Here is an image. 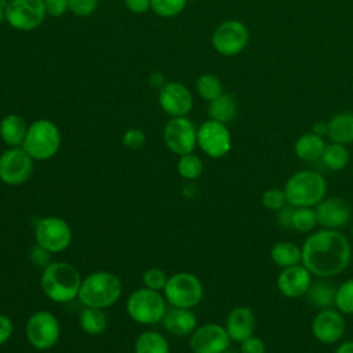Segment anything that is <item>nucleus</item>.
Wrapping results in <instances>:
<instances>
[{"label":"nucleus","instance_id":"f257e3e1","mask_svg":"<svg viewBox=\"0 0 353 353\" xmlns=\"http://www.w3.org/2000/svg\"><path fill=\"white\" fill-rule=\"evenodd\" d=\"M302 250V265L320 279L341 274L352 256L350 243L345 234L334 229H321L310 234Z\"/></svg>","mask_w":353,"mask_h":353},{"label":"nucleus","instance_id":"f03ea898","mask_svg":"<svg viewBox=\"0 0 353 353\" xmlns=\"http://www.w3.org/2000/svg\"><path fill=\"white\" fill-rule=\"evenodd\" d=\"M81 277L77 269L66 262H51L41 274V288L51 301L66 303L77 298Z\"/></svg>","mask_w":353,"mask_h":353},{"label":"nucleus","instance_id":"7ed1b4c3","mask_svg":"<svg viewBox=\"0 0 353 353\" xmlns=\"http://www.w3.org/2000/svg\"><path fill=\"white\" fill-rule=\"evenodd\" d=\"M121 295L120 280L109 272L99 270L88 274L80 285L79 301L88 307L106 309L114 305Z\"/></svg>","mask_w":353,"mask_h":353},{"label":"nucleus","instance_id":"20e7f679","mask_svg":"<svg viewBox=\"0 0 353 353\" xmlns=\"http://www.w3.org/2000/svg\"><path fill=\"white\" fill-rule=\"evenodd\" d=\"M325 192L324 176L313 170L296 171L284 185L287 203L294 207H316L324 199Z\"/></svg>","mask_w":353,"mask_h":353},{"label":"nucleus","instance_id":"39448f33","mask_svg":"<svg viewBox=\"0 0 353 353\" xmlns=\"http://www.w3.org/2000/svg\"><path fill=\"white\" fill-rule=\"evenodd\" d=\"M61 146V132L55 123L47 119L33 121L26 132L22 148L33 160H47L57 154Z\"/></svg>","mask_w":353,"mask_h":353},{"label":"nucleus","instance_id":"423d86ee","mask_svg":"<svg viewBox=\"0 0 353 353\" xmlns=\"http://www.w3.org/2000/svg\"><path fill=\"white\" fill-rule=\"evenodd\" d=\"M127 313L139 324H156L165 314L164 298L150 288L135 290L127 301Z\"/></svg>","mask_w":353,"mask_h":353},{"label":"nucleus","instance_id":"0eeeda50","mask_svg":"<svg viewBox=\"0 0 353 353\" xmlns=\"http://www.w3.org/2000/svg\"><path fill=\"white\" fill-rule=\"evenodd\" d=\"M164 294L174 307L190 309L201 301L203 285L192 273H176L167 280Z\"/></svg>","mask_w":353,"mask_h":353},{"label":"nucleus","instance_id":"6e6552de","mask_svg":"<svg viewBox=\"0 0 353 353\" xmlns=\"http://www.w3.org/2000/svg\"><path fill=\"white\" fill-rule=\"evenodd\" d=\"M6 22L15 30L37 29L47 15L44 0H10L6 10Z\"/></svg>","mask_w":353,"mask_h":353},{"label":"nucleus","instance_id":"1a4fd4ad","mask_svg":"<svg viewBox=\"0 0 353 353\" xmlns=\"http://www.w3.org/2000/svg\"><path fill=\"white\" fill-rule=\"evenodd\" d=\"M36 244L51 254L65 251L72 243V230L66 221L58 216H46L34 225Z\"/></svg>","mask_w":353,"mask_h":353},{"label":"nucleus","instance_id":"9d476101","mask_svg":"<svg viewBox=\"0 0 353 353\" xmlns=\"http://www.w3.org/2000/svg\"><path fill=\"white\" fill-rule=\"evenodd\" d=\"M25 332L26 339L34 349L48 350L58 342L61 327L51 312L40 310L29 317Z\"/></svg>","mask_w":353,"mask_h":353},{"label":"nucleus","instance_id":"9b49d317","mask_svg":"<svg viewBox=\"0 0 353 353\" xmlns=\"http://www.w3.org/2000/svg\"><path fill=\"white\" fill-rule=\"evenodd\" d=\"M248 39L250 34L247 26L237 19H229L222 22L214 30L211 43L218 54L223 57H233L245 48Z\"/></svg>","mask_w":353,"mask_h":353},{"label":"nucleus","instance_id":"f8f14e48","mask_svg":"<svg viewBox=\"0 0 353 353\" xmlns=\"http://www.w3.org/2000/svg\"><path fill=\"white\" fill-rule=\"evenodd\" d=\"M33 172V159L21 146L10 148L0 154V179L6 185L25 183Z\"/></svg>","mask_w":353,"mask_h":353},{"label":"nucleus","instance_id":"ddd939ff","mask_svg":"<svg viewBox=\"0 0 353 353\" xmlns=\"http://www.w3.org/2000/svg\"><path fill=\"white\" fill-rule=\"evenodd\" d=\"M163 138L165 146L175 154L192 153L197 145V128L186 117H171L164 125Z\"/></svg>","mask_w":353,"mask_h":353},{"label":"nucleus","instance_id":"4468645a","mask_svg":"<svg viewBox=\"0 0 353 353\" xmlns=\"http://www.w3.org/2000/svg\"><path fill=\"white\" fill-rule=\"evenodd\" d=\"M199 148L212 159H221L229 153L232 148V137L226 124L207 120L197 128Z\"/></svg>","mask_w":353,"mask_h":353},{"label":"nucleus","instance_id":"2eb2a0df","mask_svg":"<svg viewBox=\"0 0 353 353\" xmlns=\"http://www.w3.org/2000/svg\"><path fill=\"white\" fill-rule=\"evenodd\" d=\"M230 341L225 327L208 323L192 332L189 346L193 353H223L229 349Z\"/></svg>","mask_w":353,"mask_h":353},{"label":"nucleus","instance_id":"dca6fc26","mask_svg":"<svg viewBox=\"0 0 353 353\" xmlns=\"http://www.w3.org/2000/svg\"><path fill=\"white\" fill-rule=\"evenodd\" d=\"M159 105L171 117H183L193 108V97L185 84L170 81L159 90Z\"/></svg>","mask_w":353,"mask_h":353},{"label":"nucleus","instance_id":"f3484780","mask_svg":"<svg viewBox=\"0 0 353 353\" xmlns=\"http://www.w3.org/2000/svg\"><path fill=\"white\" fill-rule=\"evenodd\" d=\"M313 336L325 345L338 342L345 334V320L339 310H320L312 321Z\"/></svg>","mask_w":353,"mask_h":353},{"label":"nucleus","instance_id":"a211bd4d","mask_svg":"<svg viewBox=\"0 0 353 353\" xmlns=\"http://www.w3.org/2000/svg\"><path fill=\"white\" fill-rule=\"evenodd\" d=\"M276 284L285 298H301L305 296L312 284V273L301 263L284 268L279 273Z\"/></svg>","mask_w":353,"mask_h":353},{"label":"nucleus","instance_id":"6ab92c4d","mask_svg":"<svg viewBox=\"0 0 353 353\" xmlns=\"http://www.w3.org/2000/svg\"><path fill=\"white\" fill-rule=\"evenodd\" d=\"M317 222L324 229H334L338 230L339 228L345 226L352 216V210L347 201L339 197H330L323 199L316 205Z\"/></svg>","mask_w":353,"mask_h":353},{"label":"nucleus","instance_id":"aec40b11","mask_svg":"<svg viewBox=\"0 0 353 353\" xmlns=\"http://www.w3.org/2000/svg\"><path fill=\"white\" fill-rule=\"evenodd\" d=\"M255 324L256 320L254 312L247 306H237L228 314L225 328L232 341L241 342L254 335Z\"/></svg>","mask_w":353,"mask_h":353},{"label":"nucleus","instance_id":"412c9836","mask_svg":"<svg viewBox=\"0 0 353 353\" xmlns=\"http://www.w3.org/2000/svg\"><path fill=\"white\" fill-rule=\"evenodd\" d=\"M196 316L190 309H182V307H174L168 312H165L163 317V325L164 328L176 336H185L192 334L196 330Z\"/></svg>","mask_w":353,"mask_h":353},{"label":"nucleus","instance_id":"4be33fe9","mask_svg":"<svg viewBox=\"0 0 353 353\" xmlns=\"http://www.w3.org/2000/svg\"><path fill=\"white\" fill-rule=\"evenodd\" d=\"M29 125L19 114L10 113L0 120V138L10 148L22 146Z\"/></svg>","mask_w":353,"mask_h":353},{"label":"nucleus","instance_id":"5701e85b","mask_svg":"<svg viewBox=\"0 0 353 353\" xmlns=\"http://www.w3.org/2000/svg\"><path fill=\"white\" fill-rule=\"evenodd\" d=\"M328 137L332 142L347 145L353 142V113L342 112L328 121Z\"/></svg>","mask_w":353,"mask_h":353},{"label":"nucleus","instance_id":"b1692460","mask_svg":"<svg viewBox=\"0 0 353 353\" xmlns=\"http://www.w3.org/2000/svg\"><path fill=\"white\" fill-rule=\"evenodd\" d=\"M324 141L323 137L309 132L299 137L294 145V152L298 159L303 161H314L321 159V154L324 152Z\"/></svg>","mask_w":353,"mask_h":353},{"label":"nucleus","instance_id":"393cba45","mask_svg":"<svg viewBox=\"0 0 353 353\" xmlns=\"http://www.w3.org/2000/svg\"><path fill=\"white\" fill-rule=\"evenodd\" d=\"M237 114V102L233 95L222 92L218 98L210 102L208 116L211 120L228 124Z\"/></svg>","mask_w":353,"mask_h":353},{"label":"nucleus","instance_id":"a878e982","mask_svg":"<svg viewBox=\"0 0 353 353\" xmlns=\"http://www.w3.org/2000/svg\"><path fill=\"white\" fill-rule=\"evenodd\" d=\"M335 287L331 283L327 281H316L310 284L307 292L305 294L306 301L320 310L331 309L332 305H335Z\"/></svg>","mask_w":353,"mask_h":353},{"label":"nucleus","instance_id":"bb28decb","mask_svg":"<svg viewBox=\"0 0 353 353\" xmlns=\"http://www.w3.org/2000/svg\"><path fill=\"white\" fill-rule=\"evenodd\" d=\"M270 258L281 269L290 268L302 262V250L291 241H279L272 247Z\"/></svg>","mask_w":353,"mask_h":353},{"label":"nucleus","instance_id":"cd10ccee","mask_svg":"<svg viewBox=\"0 0 353 353\" xmlns=\"http://www.w3.org/2000/svg\"><path fill=\"white\" fill-rule=\"evenodd\" d=\"M135 353H170L167 339L156 331L142 332L134 345Z\"/></svg>","mask_w":353,"mask_h":353},{"label":"nucleus","instance_id":"c85d7f7f","mask_svg":"<svg viewBox=\"0 0 353 353\" xmlns=\"http://www.w3.org/2000/svg\"><path fill=\"white\" fill-rule=\"evenodd\" d=\"M321 160L327 168L332 171H339L347 165L350 160V154H349V150L345 148V145L332 142L324 148Z\"/></svg>","mask_w":353,"mask_h":353},{"label":"nucleus","instance_id":"c756f323","mask_svg":"<svg viewBox=\"0 0 353 353\" xmlns=\"http://www.w3.org/2000/svg\"><path fill=\"white\" fill-rule=\"evenodd\" d=\"M106 323L108 320L102 309L85 306V309L80 313V327L90 335L101 334L106 328Z\"/></svg>","mask_w":353,"mask_h":353},{"label":"nucleus","instance_id":"7c9ffc66","mask_svg":"<svg viewBox=\"0 0 353 353\" xmlns=\"http://www.w3.org/2000/svg\"><path fill=\"white\" fill-rule=\"evenodd\" d=\"M196 91L200 95V98L207 102L214 101L223 92L221 80L218 79V76H215L212 73H203L197 77Z\"/></svg>","mask_w":353,"mask_h":353},{"label":"nucleus","instance_id":"2f4dec72","mask_svg":"<svg viewBox=\"0 0 353 353\" xmlns=\"http://www.w3.org/2000/svg\"><path fill=\"white\" fill-rule=\"evenodd\" d=\"M317 214L313 207H295L292 214V229L306 233L317 225Z\"/></svg>","mask_w":353,"mask_h":353},{"label":"nucleus","instance_id":"473e14b6","mask_svg":"<svg viewBox=\"0 0 353 353\" xmlns=\"http://www.w3.org/2000/svg\"><path fill=\"white\" fill-rule=\"evenodd\" d=\"M176 170L182 178L196 179L203 172V161L197 154H193V152H192V153L179 156Z\"/></svg>","mask_w":353,"mask_h":353},{"label":"nucleus","instance_id":"72a5a7b5","mask_svg":"<svg viewBox=\"0 0 353 353\" xmlns=\"http://www.w3.org/2000/svg\"><path fill=\"white\" fill-rule=\"evenodd\" d=\"M188 0H150V10L161 18H172L179 15Z\"/></svg>","mask_w":353,"mask_h":353},{"label":"nucleus","instance_id":"f704fd0d","mask_svg":"<svg viewBox=\"0 0 353 353\" xmlns=\"http://www.w3.org/2000/svg\"><path fill=\"white\" fill-rule=\"evenodd\" d=\"M335 306L343 314H353V279L346 280L336 288Z\"/></svg>","mask_w":353,"mask_h":353},{"label":"nucleus","instance_id":"c9c22d12","mask_svg":"<svg viewBox=\"0 0 353 353\" xmlns=\"http://www.w3.org/2000/svg\"><path fill=\"white\" fill-rule=\"evenodd\" d=\"M261 201H262L263 207H266L268 210H272V211H279L285 204H288L284 189H279V188H270V189L265 190L262 193Z\"/></svg>","mask_w":353,"mask_h":353},{"label":"nucleus","instance_id":"e433bc0d","mask_svg":"<svg viewBox=\"0 0 353 353\" xmlns=\"http://www.w3.org/2000/svg\"><path fill=\"white\" fill-rule=\"evenodd\" d=\"M143 284L146 288H150V290H154V291H160V290H164L165 287V283H167V276L164 274L163 270L157 269V268H152V269H148L145 273H143Z\"/></svg>","mask_w":353,"mask_h":353},{"label":"nucleus","instance_id":"4c0bfd02","mask_svg":"<svg viewBox=\"0 0 353 353\" xmlns=\"http://www.w3.org/2000/svg\"><path fill=\"white\" fill-rule=\"evenodd\" d=\"M99 0H68L69 11L77 17H88L94 14Z\"/></svg>","mask_w":353,"mask_h":353},{"label":"nucleus","instance_id":"58836bf2","mask_svg":"<svg viewBox=\"0 0 353 353\" xmlns=\"http://www.w3.org/2000/svg\"><path fill=\"white\" fill-rule=\"evenodd\" d=\"M121 141L128 149H139L146 142V135L141 128H130L123 134Z\"/></svg>","mask_w":353,"mask_h":353},{"label":"nucleus","instance_id":"ea45409f","mask_svg":"<svg viewBox=\"0 0 353 353\" xmlns=\"http://www.w3.org/2000/svg\"><path fill=\"white\" fill-rule=\"evenodd\" d=\"M240 343V353H266V345L258 336L251 335Z\"/></svg>","mask_w":353,"mask_h":353},{"label":"nucleus","instance_id":"a19ab883","mask_svg":"<svg viewBox=\"0 0 353 353\" xmlns=\"http://www.w3.org/2000/svg\"><path fill=\"white\" fill-rule=\"evenodd\" d=\"M44 7L47 11V15L51 17H62L66 11H69V3L68 0H44Z\"/></svg>","mask_w":353,"mask_h":353},{"label":"nucleus","instance_id":"79ce46f5","mask_svg":"<svg viewBox=\"0 0 353 353\" xmlns=\"http://www.w3.org/2000/svg\"><path fill=\"white\" fill-rule=\"evenodd\" d=\"M50 254L47 250H44L43 247H40L39 244L33 245L30 252H29V256H30V261L39 266V268H47L50 265Z\"/></svg>","mask_w":353,"mask_h":353},{"label":"nucleus","instance_id":"37998d69","mask_svg":"<svg viewBox=\"0 0 353 353\" xmlns=\"http://www.w3.org/2000/svg\"><path fill=\"white\" fill-rule=\"evenodd\" d=\"M295 207L291 204H285L281 210H279L277 212V221L280 223L281 228L284 229H292V214H294Z\"/></svg>","mask_w":353,"mask_h":353},{"label":"nucleus","instance_id":"c03bdc74","mask_svg":"<svg viewBox=\"0 0 353 353\" xmlns=\"http://www.w3.org/2000/svg\"><path fill=\"white\" fill-rule=\"evenodd\" d=\"M124 6L132 14H145L150 10V0H124Z\"/></svg>","mask_w":353,"mask_h":353},{"label":"nucleus","instance_id":"a18cd8bd","mask_svg":"<svg viewBox=\"0 0 353 353\" xmlns=\"http://www.w3.org/2000/svg\"><path fill=\"white\" fill-rule=\"evenodd\" d=\"M12 334V323L11 320L0 313V345L6 343Z\"/></svg>","mask_w":353,"mask_h":353},{"label":"nucleus","instance_id":"49530a36","mask_svg":"<svg viewBox=\"0 0 353 353\" xmlns=\"http://www.w3.org/2000/svg\"><path fill=\"white\" fill-rule=\"evenodd\" d=\"M313 132L323 137V135H328V123L324 121H317L313 125Z\"/></svg>","mask_w":353,"mask_h":353},{"label":"nucleus","instance_id":"de8ad7c7","mask_svg":"<svg viewBox=\"0 0 353 353\" xmlns=\"http://www.w3.org/2000/svg\"><path fill=\"white\" fill-rule=\"evenodd\" d=\"M335 353H353V341H345V342H342V343L336 347Z\"/></svg>","mask_w":353,"mask_h":353},{"label":"nucleus","instance_id":"09e8293b","mask_svg":"<svg viewBox=\"0 0 353 353\" xmlns=\"http://www.w3.org/2000/svg\"><path fill=\"white\" fill-rule=\"evenodd\" d=\"M6 19V14H4V7L0 4V23Z\"/></svg>","mask_w":353,"mask_h":353},{"label":"nucleus","instance_id":"8fccbe9b","mask_svg":"<svg viewBox=\"0 0 353 353\" xmlns=\"http://www.w3.org/2000/svg\"><path fill=\"white\" fill-rule=\"evenodd\" d=\"M223 353H237L236 350H230V349H228V350H225Z\"/></svg>","mask_w":353,"mask_h":353},{"label":"nucleus","instance_id":"3c124183","mask_svg":"<svg viewBox=\"0 0 353 353\" xmlns=\"http://www.w3.org/2000/svg\"><path fill=\"white\" fill-rule=\"evenodd\" d=\"M352 237H353V226H352Z\"/></svg>","mask_w":353,"mask_h":353}]
</instances>
